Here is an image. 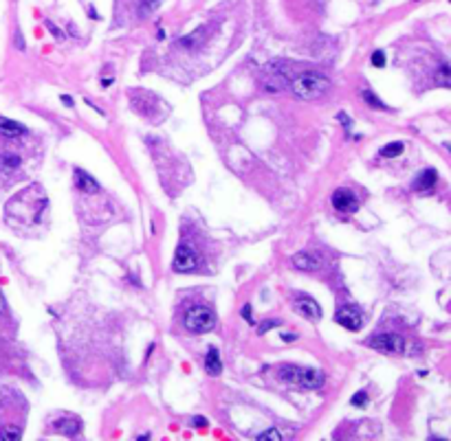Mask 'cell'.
I'll return each mask as SVG.
<instances>
[{
    "instance_id": "obj_1",
    "label": "cell",
    "mask_w": 451,
    "mask_h": 441,
    "mask_svg": "<svg viewBox=\"0 0 451 441\" xmlns=\"http://www.w3.org/2000/svg\"><path fill=\"white\" fill-rule=\"evenodd\" d=\"M280 380L286 384H297L302 389H319L324 384V373L313 366H293L284 364L280 369Z\"/></svg>"
},
{
    "instance_id": "obj_16",
    "label": "cell",
    "mask_w": 451,
    "mask_h": 441,
    "mask_svg": "<svg viewBox=\"0 0 451 441\" xmlns=\"http://www.w3.org/2000/svg\"><path fill=\"white\" fill-rule=\"evenodd\" d=\"M361 97H363V101H366V103L370 105V108H374V110H388V105L383 103L381 99H376L372 90H363V92H361Z\"/></svg>"
},
{
    "instance_id": "obj_29",
    "label": "cell",
    "mask_w": 451,
    "mask_h": 441,
    "mask_svg": "<svg viewBox=\"0 0 451 441\" xmlns=\"http://www.w3.org/2000/svg\"><path fill=\"white\" fill-rule=\"evenodd\" d=\"M194 426H196V428H205V426H207V419H205V417H194Z\"/></svg>"
},
{
    "instance_id": "obj_31",
    "label": "cell",
    "mask_w": 451,
    "mask_h": 441,
    "mask_svg": "<svg viewBox=\"0 0 451 441\" xmlns=\"http://www.w3.org/2000/svg\"><path fill=\"white\" fill-rule=\"evenodd\" d=\"M339 119H341V121H343V125H350V119H348L346 115H343V112H341V115H339Z\"/></svg>"
},
{
    "instance_id": "obj_13",
    "label": "cell",
    "mask_w": 451,
    "mask_h": 441,
    "mask_svg": "<svg viewBox=\"0 0 451 441\" xmlns=\"http://www.w3.org/2000/svg\"><path fill=\"white\" fill-rule=\"evenodd\" d=\"M436 180H438V173H436L434 169H425L418 178L414 180V189L416 191H429L436 185Z\"/></svg>"
},
{
    "instance_id": "obj_6",
    "label": "cell",
    "mask_w": 451,
    "mask_h": 441,
    "mask_svg": "<svg viewBox=\"0 0 451 441\" xmlns=\"http://www.w3.org/2000/svg\"><path fill=\"white\" fill-rule=\"evenodd\" d=\"M198 264V255L194 250V246L189 244H181L176 248V255H174V270L176 272H191L196 268Z\"/></svg>"
},
{
    "instance_id": "obj_28",
    "label": "cell",
    "mask_w": 451,
    "mask_h": 441,
    "mask_svg": "<svg viewBox=\"0 0 451 441\" xmlns=\"http://www.w3.org/2000/svg\"><path fill=\"white\" fill-rule=\"evenodd\" d=\"M297 338V334H293V332H284L282 334V340L284 343H291V340H295Z\"/></svg>"
},
{
    "instance_id": "obj_12",
    "label": "cell",
    "mask_w": 451,
    "mask_h": 441,
    "mask_svg": "<svg viewBox=\"0 0 451 441\" xmlns=\"http://www.w3.org/2000/svg\"><path fill=\"white\" fill-rule=\"evenodd\" d=\"M75 182L82 189V193H99V182L82 169H75Z\"/></svg>"
},
{
    "instance_id": "obj_21",
    "label": "cell",
    "mask_w": 451,
    "mask_h": 441,
    "mask_svg": "<svg viewBox=\"0 0 451 441\" xmlns=\"http://www.w3.org/2000/svg\"><path fill=\"white\" fill-rule=\"evenodd\" d=\"M0 165L13 169V167L20 165V156H16V154H5V156H0Z\"/></svg>"
},
{
    "instance_id": "obj_30",
    "label": "cell",
    "mask_w": 451,
    "mask_h": 441,
    "mask_svg": "<svg viewBox=\"0 0 451 441\" xmlns=\"http://www.w3.org/2000/svg\"><path fill=\"white\" fill-rule=\"evenodd\" d=\"M62 103H64V105H69V108H71V105H73V99H71L69 95H62Z\"/></svg>"
},
{
    "instance_id": "obj_10",
    "label": "cell",
    "mask_w": 451,
    "mask_h": 441,
    "mask_svg": "<svg viewBox=\"0 0 451 441\" xmlns=\"http://www.w3.org/2000/svg\"><path fill=\"white\" fill-rule=\"evenodd\" d=\"M293 266L300 270H306V272H315L321 268V259L317 255H310V252H297V255H293Z\"/></svg>"
},
{
    "instance_id": "obj_2",
    "label": "cell",
    "mask_w": 451,
    "mask_h": 441,
    "mask_svg": "<svg viewBox=\"0 0 451 441\" xmlns=\"http://www.w3.org/2000/svg\"><path fill=\"white\" fill-rule=\"evenodd\" d=\"M291 88L300 99H319L326 95L330 88V79L324 77L321 72H304L297 79H293Z\"/></svg>"
},
{
    "instance_id": "obj_24",
    "label": "cell",
    "mask_w": 451,
    "mask_h": 441,
    "mask_svg": "<svg viewBox=\"0 0 451 441\" xmlns=\"http://www.w3.org/2000/svg\"><path fill=\"white\" fill-rule=\"evenodd\" d=\"M350 404H352V406H366L368 404V393L366 391H357L352 395V399H350Z\"/></svg>"
},
{
    "instance_id": "obj_4",
    "label": "cell",
    "mask_w": 451,
    "mask_h": 441,
    "mask_svg": "<svg viewBox=\"0 0 451 441\" xmlns=\"http://www.w3.org/2000/svg\"><path fill=\"white\" fill-rule=\"evenodd\" d=\"M368 345L372 347V349H376V351H383V353H401L403 347H405L403 338L399 336V334H394V332L376 334V336H372L368 340Z\"/></svg>"
},
{
    "instance_id": "obj_19",
    "label": "cell",
    "mask_w": 451,
    "mask_h": 441,
    "mask_svg": "<svg viewBox=\"0 0 451 441\" xmlns=\"http://www.w3.org/2000/svg\"><path fill=\"white\" fill-rule=\"evenodd\" d=\"M161 3H163V0H143V3H141V5H139V16H141V18H145V16H150V13H152V11H154V9H156V7H158V5H161Z\"/></svg>"
},
{
    "instance_id": "obj_23",
    "label": "cell",
    "mask_w": 451,
    "mask_h": 441,
    "mask_svg": "<svg viewBox=\"0 0 451 441\" xmlns=\"http://www.w3.org/2000/svg\"><path fill=\"white\" fill-rule=\"evenodd\" d=\"M385 64H388L385 53H383V51H374L372 53V66H374V68H383Z\"/></svg>"
},
{
    "instance_id": "obj_27",
    "label": "cell",
    "mask_w": 451,
    "mask_h": 441,
    "mask_svg": "<svg viewBox=\"0 0 451 441\" xmlns=\"http://www.w3.org/2000/svg\"><path fill=\"white\" fill-rule=\"evenodd\" d=\"M46 26H49L51 33H53V35H55V38H62V31H59V29H57V26L53 24V22H49V20H46Z\"/></svg>"
},
{
    "instance_id": "obj_18",
    "label": "cell",
    "mask_w": 451,
    "mask_h": 441,
    "mask_svg": "<svg viewBox=\"0 0 451 441\" xmlns=\"http://www.w3.org/2000/svg\"><path fill=\"white\" fill-rule=\"evenodd\" d=\"M449 75H451L449 66H447V64H442L440 68H438V72H436V84H440L442 88H449V86H451V79H449Z\"/></svg>"
},
{
    "instance_id": "obj_5",
    "label": "cell",
    "mask_w": 451,
    "mask_h": 441,
    "mask_svg": "<svg viewBox=\"0 0 451 441\" xmlns=\"http://www.w3.org/2000/svg\"><path fill=\"white\" fill-rule=\"evenodd\" d=\"M335 320L350 332H359L363 325V314L357 305H346V307H341V310H337Z\"/></svg>"
},
{
    "instance_id": "obj_7",
    "label": "cell",
    "mask_w": 451,
    "mask_h": 441,
    "mask_svg": "<svg viewBox=\"0 0 451 441\" xmlns=\"http://www.w3.org/2000/svg\"><path fill=\"white\" fill-rule=\"evenodd\" d=\"M333 206L341 213H355L359 209V200L350 189H337L333 193Z\"/></svg>"
},
{
    "instance_id": "obj_22",
    "label": "cell",
    "mask_w": 451,
    "mask_h": 441,
    "mask_svg": "<svg viewBox=\"0 0 451 441\" xmlns=\"http://www.w3.org/2000/svg\"><path fill=\"white\" fill-rule=\"evenodd\" d=\"M280 439H282V435L275 428H269V430H264L262 435H257V441H280Z\"/></svg>"
},
{
    "instance_id": "obj_9",
    "label": "cell",
    "mask_w": 451,
    "mask_h": 441,
    "mask_svg": "<svg viewBox=\"0 0 451 441\" xmlns=\"http://www.w3.org/2000/svg\"><path fill=\"white\" fill-rule=\"evenodd\" d=\"M293 310L300 314L304 318H319L321 316V307L317 303L315 299H308V297H302V299H295L293 303Z\"/></svg>"
},
{
    "instance_id": "obj_26",
    "label": "cell",
    "mask_w": 451,
    "mask_h": 441,
    "mask_svg": "<svg viewBox=\"0 0 451 441\" xmlns=\"http://www.w3.org/2000/svg\"><path fill=\"white\" fill-rule=\"evenodd\" d=\"M242 316H244V320H247V323H253V316H251V305H249V303L242 307Z\"/></svg>"
},
{
    "instance_id": "obj_17",
    "label": "cell",
    "mask_w": 451,
    "mask_h": 441,
    "mask_svg": "<svg viewBox=\"0 0 451 441\" xmlns=\"http://www.w3.org/2000/svg\"><path fill=\"white\" fill-rule=\"evenodd\" d=\"M22 437V430L18 428V426H3L0 428V439L3 441H16Z\"/></svg>"
},
{
    "instance_id": "obj_32",
    "label": "cell",
    "mask_w": 451,
    "mask_h": 441,
    "mask_svg": "<svg viewBox=\"0 0 451 441\" xmlns=\"http://www.w3.org/2000/svg\"><path fill=\"white\" fill-rule=\"evenodd\" d=\"M5 310V303H3V297H0V312Z\"/></svg>"
},
{
    "instance_id": "obj_3",
    "label": "cell",
    "mask_w": 451,
    "mask_h": 441,
    "mask_svg": "<svg viewBox=\"0 0 451 441\" xmlns=\"http://www.w3.org/2000/svg\"><path fill=\"white\" fill-rule=\"evenodd\" d=\"M185 327L191 334H205L211 332L216 327V314L205 305H194L191 310H187V316H185Z\"/></svg>"
},
{
    "instance_id": "obj_20",
    "label": "cell",
    "mask_w": 451,
    "mask_h": 441,
    "mask_svg": "<svg viewBox=\"0 0 451 441\" xmlns=\"http://www.w3.org/2000/svg\"><path fill=\"white\" fill-rule=\"evenodd\" d=\"M401 152H403V143L396 141V143H390V145L383 147V150H381V156H383V158H394V156H399Z\"/></svg>"
},
{
    "instance_id": "obj_15",
    "label": "cell",
    "mask_w": 451,
    "mask_h": 441,
    "mask_svg": "<svg viewBox=\"0 0 451 441\" xmlns=\"http://www.w3.org/2000/svg\"><path fill=\"white\" fill-rule=\"evenodd\" d=\"M79 428H82V422H79V419H75V417H71V419H57V422H55V430H57V432H64V435H69V437H75L77 432H79Z\"/></svg>"
},
{
    "instance_id": "obj_11",
    "label": "cell",
    "mask_w": 451,
    "mask_h": 441,
    "mask_svg": "<svg viewBox=\"0 0 451 441\" xmlns=\"http://www.w3.org/2000/svg\"><path fill=\"white\" fill-rule=\"evenodd\" d=\"M0 134L7 136V138H18V136L26 134V128L22 123H18V121H11V119L0 117Z\"/></svg>"
},
{
    "instance_id": "obj_25",
    "label": "cell",
    "mask_w": 451,
    "mask_h": 441,
    "mask_svg": "<svg viewBox=\"0 0 451 441\" xmlns=\"http://www.w3.org/2000/svg\"><path fill=\"white\" fill-rule=\"evenodd\" d=\"M277 325H280V320H264V323H262L260 327H257V332L264 334V332H269L271 327H277Z\"/></svg>"
},
{
    "instance_id": "obj_14",
    "label": "cell",
    "mask_w": 451,
    "mask_h": 441,
    "mask_svg": "<svg viewBox=\"0 0 451 441\" xmlns=\"http://www.w3.org/2000/svg\"><path fill=\"white\" fill-rule=\"evenodd\" d=\"M205 371H207L209 376H218V373L222 371V360L218 356L216 347H209L207 358H205Z\"/></svg>"
},
{
    "instance_id": "obj_8",
    "label": "cell",
    "mask_w": 451,
    "mask_h": 441,
    "mask_svg": "<svg viewBox=\"0 0 451 441\" xmlns=\"http://www.w3.org/2000/svg\"><path fill=\"white\" fill-rule=\"evenodd\" d=\"M262 84H264V88H267L269 92H277V90L286 88L288 79L282 75V70H273V66H267V68H264Z\"/></svg>"
}]
</instances>
